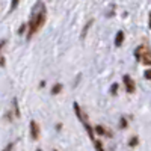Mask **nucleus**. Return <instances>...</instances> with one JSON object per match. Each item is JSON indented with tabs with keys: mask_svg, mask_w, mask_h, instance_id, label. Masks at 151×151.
<instances>
[{
	"mask_svg": "<svg viewBox=\"0 0 151 151\" xmlns=\"http://www.w3.org/2000/svg\"><path fill=\"white\" fill-rule=\"evenodd\" d=\"M124 41V32H118L116 33V38H115V44L116 45H121Z\"/></svg>",
	"mask_w": 151,
	"mask_h": 151,
	"instance_id": "nucleus-5",
	"label": "nucleus"
},
{
	"mask_svg": "<svg viewBox=\"0 0 151 151\" xmlns=\"http://www.w3.org/2000/svg\"><path fill=\"white\" fill-rule=\"evenodd\" d=\"M150 27H151V15H150Z\"/></svg>",
	"mask_w": 151,
	"mask_h": 151,
	"instance_id": "nucleus-13",
	"label": "nucleus"
},
{
	"mask_svg": "<svg viewBox=\"0 0 151 151\" xmlns=\"http://www.w3.org/2000/svg\"><path fill=\"white\" fill-rule=\"evenodd\" d=\"M124 83H125V88H127V92H130V94L134 92V83L129 76H124Z\"/></svg>",
	"mask_w": 151,
	"mask_h": 151,
	"instance_id": "nucleus-3",
	"label": "nucleus"
},
{
	"mask_svg": "<svg viewBox=\"0 0 151 151\" xmlns=\"http://www.w3.org/2000/svg\"><path fill=\"white\" fill-rule=\"evenodd\" d=\"M144 76L148 79V80H151V70H147L145 73H144Z\"/></svg>",
	"mask_w": 151,
	"mask_h": 151,
	"instance_id": "nucleus-9",
	"label": "nucleus"
},
{
	"mask_svg": "<svg viewBox=\"0 0 151 151\" xmlns=\"http://www.w3.org/2000/svg\"><path fill=\"white\" fill-rule=\"evenodd\" d=\"M136 59L141 60L142 64L150 65L151 64V53L148 52L145 47H137V50H136Z\"/></svg>",
	"mask_w": 151,
	"mask_h": 151,
	"instance_id": "nucleus-2",
	"label": "nucleus"
},
{
	"mask_svg": "<svg viewBox=\"0 0 151 151\" xmlns=\"http://www.w3.org/2000/svg\"><path fill=\"white\" fill-rule=\"evenodd\" d=\"M136 144H137V137H133L132 142H130V145H136Z\"/></svg>",
	"mask_w": 151,
	"mask_h": 151,
	"instance_id": "nucleus-12",
	"label": "nucleus"
},
{
	"mask_svg": "<svg viewBox=\"0 0 151 151\" xmlns=\"http://www.w3.org/2000/svg\"><path fill=\"white\" fill-rule=\"evenodd\" d=\"M95 148L97 150H103V145H101V142H100V141H95Z\"/></svg>",
	"mask_w": 151,
	"mask_h": 151,
	"instance_id": "nucleus-11",
	"label": "nucleus"
},
{
	"mask_svg": "<svg viewBox=\"0 0 151 151\" xmlns=\"http://www.w3.org/2000/svg\"><path fill=\"white\" fill-rule=\"evenodd\" d=\"M45 21V8L42 6V3H38L36 9L30 17V23H29V35L27 38H32L33 33L38 32V29H41V26Z\"/></svg>",
	"mask_w": 151,
	"mask_h": 151,
	"instance_id": "nucleus-1",
	"label": "nucleus"
},
{
	"mask_svg": "<svg viewBox=\"0 0 151 151\" xmlns=\"http://www.w3.org/2000/svg\"><path fill=\"white\" fill-rule=\"evenodd\" d=\"M30 133H32L33 139H38V137H40V127H38V124L35 121L30 122Z\"/></svg>",
	"mask_w": 151,
	"mask_h": 151,
	"instance_id": "nucleus-4",
	"label": "nucleus"
},
{
	"mask_svg": "<svg viewBox=\"0 0 151 151\" xmlns=\"http://www.w3.org/2000/svg\"><path fill=\"white\" fill-rule=\"evenodd\" d=\"M95 132H97L98 134H103V133H104V129L101 127V125H97V127H95Z\"/></svg>",
	"mask_w": 151,
	"mask_h": 151,
	"instance_id": "nucleus-8",
	"label": "nucleus"
},
{
	"mask_svg": "<svg viewBox=\"0 0 151 151\" xmlns=\"http://www.w3.org/2000/svg\"><path fill=\"white\" fill-rule=\"evenodd\" d=\"M60 89H62V85H55L53 89H52V94H59Z\"/></svg>",
	"mask_w": 151,
	"mask_h": 151,
	"instance_id": "nucleus-6",
	"label": "nucleus"
},
{
	"mask_svg": "<svg viewBox=\"0 0 151 151\" xmlns=\"http://www.w3.org/2000/svg\"><path fill=\"white\" fill-rule=\"evenodd\" d=\"M116 91H118V85H116V83H113V85L110 86V94H112V95H115Z\"/></svg>",
	"mask_w": 151,
	"mask_h": 151,
	"instance_id": "nucleus-7",
	"label": "nucleus"
},
{
	"mask_svg": "<svg viewBox=\"0 0 151 151\" xmlns=\"http://www.w3.org/2000/svg\"><path fill=\"white\" fill-rule=\"evenodd\" d=\"M18 5V0H12V3H11V9H15Z\"/></svg>",
	"mask_w": 151,
	"mask_h": 151,
	"instance_id": "nucleus-10",
	"label": "nucleus"
}]
</instances>
